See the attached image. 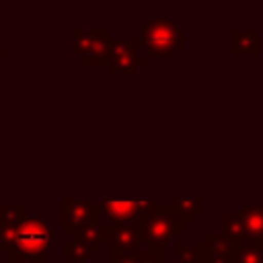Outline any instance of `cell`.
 I'll return each instance as SVG.
<instances>
[{"mask_svg":"<svg viewBox=\"0 0 263 263\" xmlns=\"http://www.w3.org/2000/svg\"><path fill=\"white\" fill-rule=\"evenodd\" d=\"M53 240L55 232L41 216H27L16 228L14 249L8 255L39 263L53 249Z\"/></svg>","mask_w":263,"mask_h":263,"instance_id":"cell-1","label":"cell"},{"mask_svg":"<svg viewBox=\"0 0 263 263\" xmlns=\"http://www.w3.org/2000/svg\"><path fill=\"white\" fill-rule=\"evenodd\" d=\"M138 228L144 247H166L175 236L183 234L187 224L177 216L173 205H156L142 218H138Z\"/></svg>","mask_w":263,"mask_h":263,"instance_id":"cell-2","label":"cell"},{"mask_svg":"<svg viewBox=\"0 0 263 263\" xmlns=\"http://www.w3.org/2000/svg\"><path fill=\"white\" fill-rule=\"evenodd\" d=\"M148 58L175 55L185 45V35L175 18H150L138 35Z\"/></svg>","mask_w":263,"mask_h":263,"instance_id":"cell-3","label":"cell"},{"mask_svg":"<svg viewBox=\"0 0 263 263\" xmlns=\"http://www.w3.org/2000/svg\"><path fill=\"white\" fill-rule=\"evenodd\" d=\"M111 31L107 27L95 29H72V53L84 66H103L107 64V53L111 45Z\"/></svg>","mask_w":263,"mask_h":263,"instance_id":"cell-4","label":"cell"},{"mask_svg":"<svg viewBox=\"0 0 263 263\" xmlns=\"http://www.w3.org/2000/svg\"><path fill=\"white\" fill-rule=\"evenodd\" d=\"M140 39L129 37V39H113L109 45L107 53V68L109 74L113 76H127V74H138L140 66L148 62V55H140Z\"/></svg>","mask_w":263,"mask_h":263,"instance_id":"cell-5","label":"cell"},{"mask_svg":"<svg viewBox=\"0 0 263 263\" xmlns=\"http://www.w3.org/2000/svg\"><path fill=\"white\" fill-rule=\"evenodd\" d=\"M156 199L152 197H103L101 201V212L103 216H107L113 224H127V222H138V218H142L144 214H148L152 208H156Z\"/></svg>","mask_w":263,"mask_h":263,"instance_id":"cell-6","label":"cell"},{"mask_svg":"<svg viewBox=\"0 0 263 263\" xmlns=\"http://www.w3.org/2000/svg\"><path fill=\"white\" fill-rule=\"evenodd\" d=\"M101 205H95L90 199H76L66 195L62 201V232L74 234L86 224L101 220Z\"/></svg>","mask_w":263,"mask_h":263,"instance_id":"cell-7","label":"cell"},{"mask_svg":"<svg viewBox=\"0 0 263 263\" xmlns=\"http://www.w3.org/2000/svg\"><path fill=\"white\" fill-rule=\"evenodd\" d=\"M197 263H232L234 251L238 249L226 236L216 232H205L199 242L193 245Z\"/></svg>","mask_w":263,"mask_h":263,"instance_id":"cell-8","label":"cell"},{"mask_svg":"<svg viewBox=\"0 0 263 263\" xmlns=\"http://www.w3.org/2000/svg\"><path fill=\"white\" fill-rule=\"evenodd\" d=\"M27 218L25 205H0V253L8 255L14 249L16 228Z\"/></svg>","mask_w":263,"mask_h":263,"instance_id":"cell-9","label":"cell"},{"mask_svg":"<svg viewBox=\"0 0 263 263\" xmlns=\"http://www.w3.org/2000/svg\"><path fill=\"white\" fill-rule=\"evenodd\" d=\"M142 245L138 222L107 224V247L109 251H138Z\"/></svg>","mask_w":263,"mask_h":263,"instance_id":"cell-10","label":"cell"},{"mask_svg":"<svg viewBox=\"0 0 263 263\" xmlns=\"http://www.w3.org/2000/svg\"><path fill=\"white\" fill-rule=\"evenodd\" d=\"M238 216L245 226L247 242L263 245V205H242Z\"/></svg>","mask_w":263,"mask_h":263,"instance_id":"cell-11","label":"cell"},{"mask_svg":"<svg viewBox=\"0 0 263 263\" xmlns=\"http://www.w3.org/2000/svg\"><path fill=\"white\" fill-rule=\"evenodd\" d=\"M230 33H232V55H242V53L259 55V35H261V31L257 27L247 29V31L234 27Z\"/></svg>","mask_w":263,"mask_h":263,"instance_id":"cell-12","label":"cell"},{"mask_svg":"<svg viewBox=\"0 0 263 263\" xmlns=\"http://www.w3.org/2000/svg\"><path fill=\"white\" fill-rule=\"evenodd\" d=\"M72 240L92 249V251H101V247L107 242V226L101 220H95L90 224H86L84 228H80L78 232L72 234Z\"/></svg>","mask_w":263,"mask_h":263,"instance_id":"cell-13","label":"cell"},{"mask_svg":"<svg viewBox=\"0 0 263 263\" xmlns=\"http://www.w3.org/2000/svg\"><path fill=\"white\" fill-rule=\"evenodd\" d=\"M173 208H175L177 216H179L187 226H191V224L195 222V218L203 214L205 203H203V197H201V195H181V197H177V199L173 201Z\"/></svg>","mask_w":263,"mask_h":263,"instance_id":"cell-14","label":"cell"},{"mask_svg":"<svg viewBox=\"0 0 263 263\" xmlns=\"http://www.w3.org/2000/svg\"><path fill=\"white\" fill-rule=\"evenodd\" d=\"M222 236H226L230 242H234L236 247L245 245L247 242V236H245V226H242V220L238 214H224L222 216Z\"/></svg>","mask_w":263,"mask_h":263,"instance_id":"cell-15","label":"cell"},{"mask_svg":"<svg viewBox=\"0 0 263 263\" xmlns=\"http://www.w3.org/2000/svg\"><path fill=\"white\" fill-rule=\"evenodd\" d=\"M97 251H92V249H88V247H84V245H80V242H76V240H66L64 245H62V257H64V261H68V263H84L86 259H90V255H95Z\"/></svg>","mask_w":263,"mask_h":263,"instance_id":"cell-16","label":"cell"},{"mask_svg":"<svg viewBox=\"0 0 263 263\" xmlns=\"http://www.w3.org/2000/svg\"><path fill=\"white\" fill-rule=\"evenodd\" d=\"M232 263H263V245H240L234 251Z\"/></svg>","mask_w":263,"mask_h":263,"instance_id":"cell-17","label":"cell"},{"mask_svg":"<svg viewBox=\"0 0 263 263\" xmlns=\"http://www.w3.org/2000/svg\"><path fill=\"white\" fill-rule=\"evenodd\" d=\"M138 263H168L164 255V247H146L138 253Z\"/></svg>","mask_w":263,"mask_h":263,"instance_id":"cell-18","label":"cell"},{"mask_svg":"<svg viewBox=\"0 0 263 263\" xmlns=\"http://www.w3.org/2000/svg\"><path fill=\"white\" fill-rule=\"evenodd\" d=\"M175 263H197L195 247L185 245V242H177L175 245Z\"/></svg>","mask_w":263,"mask_h":263,"instance_id":"cell-19","label":"cell"},{"mask_svg":"<svg viewBox=\"0 0 263 263\" xmlns=\"http://www.w3.org/2000/svg\"><path fill=\"white\" fill-rule=\"evenodd\" d=\"M138 251H109V263H138Z\"/></svg>","mask_w":263,"mask_h":263,"instance_id":"cell-20","label":"cell"},{"mask_svg":"<svg viewBox=\"0 0 263 263\" xmlns=\"http://www.w3.org/2000/svg\"><path fill=\"white\" fill-rule=\"evenodd\" d=\"M6 263H33V261H27V259H21V257L6 255ZM39 263H41V261H39Z\"/></svg>","mask_w":263,"mask_h":263,"instance_id":"cell-21","label":"cell"},{"mask_svg":"<svg viewBox=\"0 0 263 263\" xmlns=\"http://www.w3.org/2000/svg\"><path fill=\"white\" fill-rule=\"evenodd\" d=\"M6 51H8L6 47H0V58H2V55H6Z\"/></svg>","mask_w":263,"mask_h":263,"instance_id":"cell-22","label":"cell"},{"mask_svg":"<svg viewBox=\"0 0 263 263\" xmlns=\"http://www.w3.org/2000/svg\"><path fill=\"white\" fill-rule=\"evenodd\" d=\"M41 263H60V261H41Z\"/></svg>","mask_w":263,"mask_h":263,"instance_id":"cell-23","label":"cell"}]
</instances>
